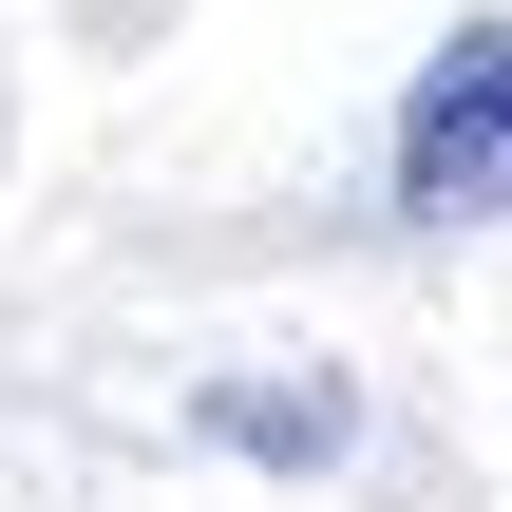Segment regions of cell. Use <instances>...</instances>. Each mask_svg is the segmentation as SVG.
<instances>
[{
	"label": "cell",
	"instance_id": "7a4b0ae2",
	"mask_svg": "<svg viewBox=\"0 0 512 512\" xmlns=\"http://www.w3.org/2000/svg\"><path fill=\"white\" fill-rule=\"evenodd\" d=\"M209 418H228L247 456H342V399H323V380H304V399L266 380V399H209Z\"/></svg>",
	"mask_w": 512,
	"mask_h": 512
},
{
	"label": "cell",
	"instance_id": "6da1fadb",
	"mask_svg": "<svg viewBox=\"0 0 512 512\" xmlns=\"http://www.w3.org/2000/svg\"><path fill=\"white\" fill-rule=\"evenodd\" d=\"M399 209L418 228H494L512 209V19H456L399 95Z\"/></svg>",
	"mask_w": 512,
	"mask_h": 512
}]
</instances>
